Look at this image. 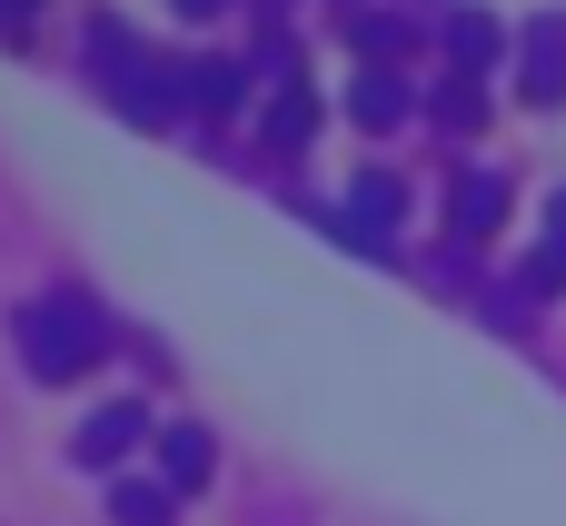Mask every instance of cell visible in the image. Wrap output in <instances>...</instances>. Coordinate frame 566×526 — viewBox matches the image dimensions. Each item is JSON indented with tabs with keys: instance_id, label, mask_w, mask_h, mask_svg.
<instances>
[{
	"instance_id": "cell-2",
	"label": "cell",
	"mask_w": 566,
	"mask_h": 526,
	"mask_svg": "<svg viewBox=\"0 0 566 526\" xmlns=\"http://www.w3.org/2000/svg\"><path fill=\"white\" fill-rule=\"evenodd\" d=\"M179 10H219V0H179Z\"/></svg>"
},
{
	"instance_id": "cell-1",
	"label": "cell",
	"mask_w": 566,
	"mask_h": 526,
	"mask_svg": "<svg viewBox=\"0 0 566 526\" xmlns=\"http://www.w3.org/2000/svg\"><path fill=\"white\" fill-rule=\"evenodd\" d=\"M159 517H169V507H159L149 487H129V497H119V526H159Z\"/></svg>"
}]
</instances>
